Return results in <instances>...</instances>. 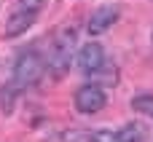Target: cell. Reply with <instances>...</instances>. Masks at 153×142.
Listing matches in <instances>:
<instances>
[{
	"mask_svg": "<svg viewBox=\"0 0 153 142\" xmlns=\"http://www.w3.org/2000/svg\"><path fill=\"white\" fill-rule=\"evenodd\" d=\"M148 140V126L145 124H124L121 129H100L91 132V142H145Z\"/></svg>",
	"mask_w": 153,
	"mask_h": 142,
	"instance_id": "3957f363",
	"label": "cell"
},
{
	"mask_svg": "<svg viewBox=\"0 0 153 142\" xmlns=\"http://www.w3.org/2000/svg\"><path fill=\"white\" fill-rule=\"evenodd\" d=\"M75 46H78V27L75 24H62L54 32L48 54L43 59V67L48 70L51 78H62L70 70V64L75 59Z\"/></svg>",
	"mask_w": 153,
	"mask_h": 142,
	"instance_id": "6da1fadb",
	"label": "cell"
},
{
	"mask_svg": "<svg viewBox=\"0 0 153 142\" xmlns=\"http://www.w3.org/2000/svg\"><path fill=\"white\" fill-rule=\"evenodd\" d=\"M118 13H121V8H118V5H100V8L89 16V24H86L89 35H91V38H97V35L108 32V30L118 21Z\"/></svg>",
	"mask_w": 153,
	"mask_h": 142,
	"instance_id": "8992f818",
	"label": "cell"
},
{
	"mask_svg": "<svg viewBox=\"0 0 153 142\" xmlns=\"http://www.w3.org/2000/svg\"><path fill=\"white\" fill-rule=\"evenodd\" d=\"M73 102H75V110H78V113H83V115H94V113H100V110L108 105V94L102 91V86H97V83H86V86H81V89L75 91Z\"/></svg>",
	"mask_w": 153,
	"mask_h": 142,
	"instance_id": "277c9868",
	"label": "cell"
},
{
	"mask_svg": "<svg viewBox=\"0 0 153 142\" xmlns=\"http://www.w3.org/2000/svg\"><path fill=\"white\" fill-rule=\"evenodd\" d=\"M62 142H91V132L86 129H70L62 134Z\"/></svg>",
	"mask_w": 153,
	"mask_h": 142,
	"instance_id": "8fae6325",
	"label": "cell"
},
{
	"mask_svg": "<svg viewBox=\"0 0 153 142\" xmlns=\"http://www.w3.org/2000/svg\"><path fill=\"white\" fill-rule=\"evenodd\" d=\"M75 67L83 72V75H91V72H97L108 59H105V48L97 43V40H91V43H86V46H81L78 48V54H75Z\"/></svg>",
	"mask_w": 153,
	"mask_h": 142,
	"instance_id": "5b68a950",
	"label": "cell"
},
{
	"mask_svg": "<svg viewBox=\"0 0 153 142\" xmlns=\"http://www.w3.org/2000/svg\"><path fill=\"white\" fill-rule=\"evenodd\" d=\"M48 0H19V5L22 8H32V11H38V8H43Z\"/></svg>",
	"mask_w": 153,
	"mask_h": 142,
	"instance_id": "7c38bea8",
	"label": "cell"
},
{
	"mask_svg": "<svg viewBox=\"0 0 153 142\" xmlns=\"http://www.w3.org/2000/svg\"><path fill=\"white\" fill-rule=\"evenodd\" d=\"M89 78H94V83H97V86H100V83H105V86H116V83H118V70H116L113 64H108V62H105V64H102L97 72H91Z\"/></svg>",
	"mask_w": 153,
	"mask_h": 142,
	"instance_id": "ba28073f",
	"label": "cell"
},
{
	"mask_svg": "<svg viewBox=\"0 0 153 142\" xmlns=\"http://www.w3.org/2000/svg\"><path fill=\"white\" fill-rule=\"evenodd\" d=\"M35 19H38V11H32V8H19V11H13V13L5 19L3 35H8V38H16V35L27 32V30L35 24Z\"/></svg>",
	"mask_w": 153,
	"mask_h": 142,
	"instance_id": "52a82bcc",
	"label": "cell"
},
{
	"mask_svg": "<svg viewBox=\"0 0 153 142\" xmlns=\"http://www.w3.org/2000/svg\"><path fill=\"white\" fill-rule=\"evenodd\" d=\"M132 110L153 118V94H137V97H132Z\"/></svg>",
	"mask_w": 153,
	"mask_h": 142,
	"instance_id": "9c48e42d",
	"label": "cell"
},
{
	"mask_svg": "<svg viewBox=\"0 0 153 142\" xmlns=\"http://www.w3.org/2000/svg\"><path fill=\"white\" fill-rule=\"evenodd\" d=\"M13 94H16V89L8 83L5 89H0V110L3 113H11L13 110Z\"/></svg>",
	"mask_w": 153,
	"mask_h": 142,
	"instance_id": "30bf717a",
	"label": "cell"
},
{
	"mask_svg": "<svg viewBox=\"0 0 153 142\" xmlns=\"http://www.w3.org/2000/svg\"><path fill=\"white\" fill-rule=\"evenodd\" d=\"M43 70H46V67H43V59H40V54H38L35 48L22 51L19 59H16V64H13V72H11V86H13L16 91L35 86V83L40 81Z\"/></svg>",
	"mask_w": 153,
	"mask_h": 142,
	"instance_id": "7a4b0ae2",
	"label": "cell"
}]
</instances>
